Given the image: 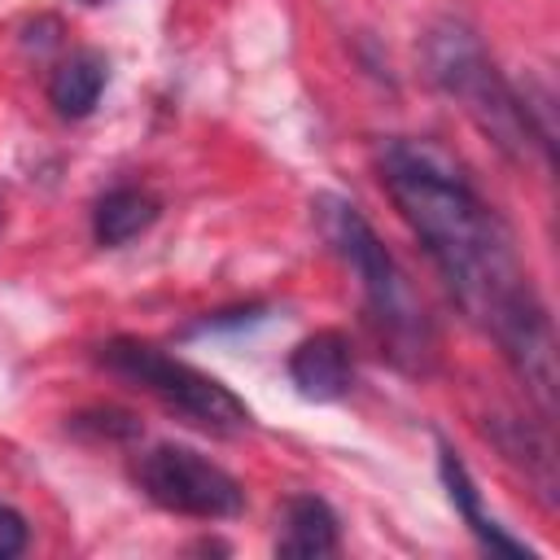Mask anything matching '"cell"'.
I'll return each mask as SVG.
<instances>
[{"instance_id":"3957f363","label":"cell","mask_w":560,"mask_h":560,"mask_svg":"<svg viewBox=\"0 0 560 560\" xmlns=\"http://www.w3.org/2000/svg\"><path fill=\"white\" fill-rule=\"evenodd\" d=\"M101 363L109 372H118L122 381L149 389L153 398H162L166 407H175L179 416H188L192 424H201L210 433H241L249 424L245 402L223 381L197 372L184 359L162 354L158 346H144V341H109V346H101Z\"/></svg>"},{"instance_id":"8992f818","label":"cell","mask_w":560,"mask_h":560,"mask_svg":"<svg viewBox=\"0 0 560 560\" xmlns=\"http://www.w3.org/2000/svg\"><path fill=\"white\" fill-rule=\"evenodd\" d=\"M289 376L298 385L302 398H315V402H328V398H341L354 381V359H350V346L341 332H315L306 337L293 359H289Z\"/></svg>"},{"instance_id":"8fae6325","label":"cell","mask_w":560,"mask_h":560,"mask_svg":"<svg viewBox=\"0 0 560 560\" xmlns=\"http://www.w3.org/2000/svg\"><path fill=\"white\" fill-rule=\"evenodd\" d=\"M22 547H26V521H22L13 508L0 503V560L18 556Z\"/></svg>"},{"instance_id":"5b68a950","label":"cell","mask_w":560,"mask_h":560,"mask_svg":"<svg viewBox=\"0 0 560 560\" xmlns=\"http://www.w3.org/2000/svg\"><path fill=\"white\" fill-rule=\"evenodd\" d=\"M136 486L166 512L197 521H228L245 508L236 477L188 446H153L136 459Z\"/></svg>"},{"instance_id":"9c48e42d","label":"cell","mask_w":560,"mask_h":560,"mask_svg":"<svg viewBox=\"0 0 560 560\" xmlns=\"http://www.w3.org/2000/svg\"><path fill=\"white\" fill-rule=\"evenodd\" d=\"M158 219V201L140 188H114L96 201L92 210V232L101 245H122L131 236H140L149 223Z\"/></svg>"},{"instance_id":"52a82bcc","label":"cell","mask_w":560,"mask_h":560,"mask_svg":"<svg viewBox=\"0 0 560 560\" xmlns=\"http://www.w3.org/2000/svg\"><path fill=\"white\" fill-rule=\"evenodd\" d=\"M276 551L280 556H328L337 551V521L332 512L311 499V494H298L284 503V516H280V534H276Z\"/></svg>"},{"instance_id":"6da1fadb","label":"cell","mask_w":560,"mask_h":560,"mask_svg":"<svg viewBox=\"0 0 560 560\" xmlns=\"http://www.w3.org/2000/svg\"><path fill=\"white\" fill-rule=\"evenodd\" d=\"M381 179L424 241L429 258L438 262L442 280L451 284L455 302L486 324L529 394L542 411L556 398V350L551 324L529 289V276L516 262L512 236L499 214L468 188V179L433 149L416 140H385L381 144Z\"/></svg>"},{"instance_id":"7a4b0ae2","label":"cell","mask_w":560,"mask_h":560,"mask_svg":"<svg viewBox=\"0 0 560 560\" xmlns=\"http://www.w3.org/2000/svg\"><path fill=\"white\" fill-rule=\"evenodd\" d=\"M424 61L433 83L464 105V114L512 158H525L534 140V127L525 118L521 96L499 79L494 61L486 57V48L477 44V35L459 22H442L429 31L424 39Z\"/></svg>"},{"instance_id":"ba28073f","label":"cell","mask_w":560,"mask_h":560,"mask_svg":"<svg viewBox=\"0 0 560 560\" xmlns=\"http://www.w3.org/2000/svg\"><path fill=\"white\" fill-rule=\"evenodd\" d=\"M101 88H105V57H96V52H70L52 70V79H48V101L57 105V114L83 118L101 101Z\"/></svg>"},{"instance_id":"277c9868","label":"cell","mask_w":560,"mask_h":560,"mask_svg":"<svg viewBox=\"0 0 560 560\" xmlns=\"http://www.w3.org/2000/svg\"><path fill=\"white\" fill-rule=\"evenodd\" d=\"M319 223H324V236L337 245V254L354 267L376 319L402 341L411 332H420V315H416V302H411V289L402 280V271L394 267V258L385 254V245L376 241V232L368 228V219L346 206V201H332L324 197L319 201Z\"/></svg>"},{"instance_id":"30bf717a","label":"cell","mask_w":560,"mask_h":560,"mask_svg":"<svg viewBox=\"0 0 560 560\" xmlns=\"http://www.w3.org/2000/svg\"><path fill=\"white\" fill-rule=\"evenodd\" d=\"M442 481H446V490H451V503L464 512V521L472 525V534L490 547V551H508V556H521L525 547L516 542V538H508L486 512H481V499H477V486L468 481V472H464V464L451 455V451H442Z\"/></svg>"}]
</instances>
